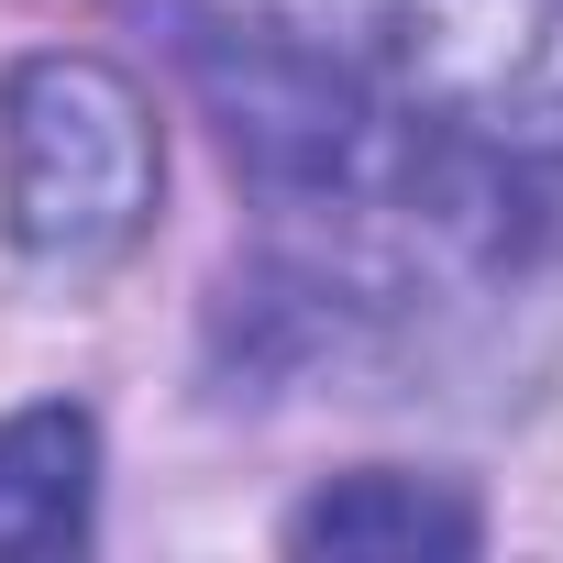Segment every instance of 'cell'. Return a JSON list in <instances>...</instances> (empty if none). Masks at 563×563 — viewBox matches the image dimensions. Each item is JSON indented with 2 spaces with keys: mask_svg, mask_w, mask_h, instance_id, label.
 I'll return each mask as SVG.
<instances>
[{
  "mask_svg": "<svg viewBox=\"0 0 563 563\" xmlns=\"http://www.w3.org/2000/svg\"><path fill=\"white\" fill-rule=\"evenodd\" d=\"M166 188L155 100L100 56H34L0 89V221L56 276H100L144 243Z\"/></svg>",
  "mask_w": 563,
  "mask_h": 563,
  "instance_id": "cell-1",
  "label": "cell"
},
{
  "mask_svg": "<svg viewBox=\"0 0 563 563\" xmlns=\"http://www.w3.org/2000/svg\"><path fill=\"white\" fill-rule=\"evenodd\" d=\"M475 497L442 486V475H398V464H365V475H332L321 497H299L288 519V552H343V563H431V552H475Z\"/></svg>",
  "mask_w": 563,
  "mask_h": 563,
  "instance_id": "cell-2",
  "label": "cell"
},
{
  "mask_svg": "<svg viewBox=\"0 0 563 563\" xmlns=\"http://www.w3.org/2000/svg\"><path fill=\"white\" fill-rule=\"evenodd\" d=\"M100 497V420L45 398L0 420V552H78Z\"/></svg>",
  "mask_w": 563,
  "mask_h": 563,
  "instance_id": "cell-3",
  "label": "cell"
}]
</instances>
